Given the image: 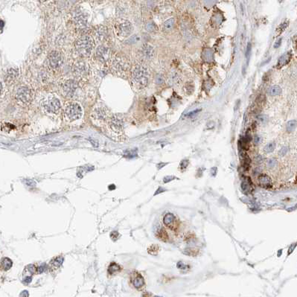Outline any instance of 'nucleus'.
<instances>
[{
    "mask_svg": "<svg viewBox=\"0 0 297 297\" xmlns=\"http://www.w3.org/2000/svg\"><path fill=\"white\" fill-rule=\"evenodd\" d=\"M268 165H269L270 167H274V165H276V161L273 160H270L268 162Z\"/></svg>",
    "mask_w": 297,
    "mask_h": 297,
    "instance_id": "obj_43",
    "label": "nucleus"
},
{
    "mask_svg": "<svg viewBox=\"0 0 297 297\" xmlns=\"http://www.w3.org/2000/svg\"><path fill=\"white\" fill-rule=\"evenodd\" d=\"M163 82V79H162V76L161 75H158L157 78H156V83H162Z\"/></svg>",
    "mask_w": 297,
    "mask_h": 297,
    "instance_id": "obj_41",
    "label": "nucleus"
},
{
    "mask_svg": "<svg viewBox=\"0 0 297 297\" xmlns=\"http://www.w3.org/2000/svg\"><path fill=\"white\" fill-rule=\"evenodd\" d=\"M74 23L78 28H82L85 27L88 23V15L85 11L81 9H77L73 14Z\"/></svg>",
    "mask_w": 297,
    "mask_h": 297,
    "instance_id": "obj_10",
    "label": "nucleus"
},
{
    "mask_svg": "<svg viewBox=\"0 0 297 297\" xmlns=\"http://www.w3.org/2000/svg\"><path fill=\"white\" fill-rule=\"evenodd\" d=\"M258 179L259 184L262 186V187L266 188H271L272 186H273L272 179H271L270 177L268 175H267V174H261Z\"/></svg>",
    "mask_w": 297,
    "mask_h": 297,
    "instance_id": "obj_20",
    "label": "nucleus"
},
{
    "mask_svg": "<svg viewBox=\"0 0 297 297\" xmlns=\"http://www.w3.org/2000/svg\"><path fill=\"white\" fill-rule=\"evenodd\" d=\"M177 267L179 268V269L185 270L186 267V264H184L182 262H179L178 264H177Z\"/></svg>",
    "mask_w": 297,
    "mask_h": 297,
    "instance_id": "obj_40",
    "label": "nucleus"
},
{
    "mask_svg": "<svg viewBox=\"0 0 297 297\" xmlns=\"http://www.w3.org/2000/svg\"><path fill=\"white\" fill-rule=\"evenodd\" d=\"M96 58L101 63H106L111 56V50L106 45H99L96 49Z\"/></svg>",
    "mask_w": 297,
    "mask_h": 297,
    "instance_id": "obj_12",
    "label": "nucleus"
},
{
    "mask_svg": "<svg viewBox=\"0 0 297 297\" xmlns=\"http://www.w3.org/2000/svg\"><path fill=\"white\" fill-rule=\"evenodd\" d=\"M92 118L97 122H104L108 118V113L106 109L103 107H98L92 113Z\"/></svg>",
    "mask_w": 297,
    "mask_h": 297,
    "instance_id": "obj_14",
    "label": "nucleus"
},
{
    "mask_svg": "<svg viewBox=\"0 0 297 297\" xmlns=\"http://www.w3.org/2000/svg\"><path fill=\"white\" fill-rule=\"evenodd\" d=\"M188 165V160H182L180 164V168H186Z\"/></svg>",
    "mask_w": 297,
    "mask_h": 297,
    "instance_id": "obj_36",
    "label": "nucleus"
},
{
    "mask_svg": "<svg viewBox=\"0 0 297 297\" xmlns=\"http://www.w3.org/2000/svg\"><path fill=\"white\" fill-rule=\"evenodd\" d=\"M107 125V128L109 129V132L112 133L118 134L122 130V120L116 116H113L108 118Z\"/></svg>",
    "mask_w": 297,
    "mask_h": 297,
    "instance_id": "obj_9",
    "label": "nucleus"
},
{
    "mask_svg": "<svg viewBox=\"0 0 297 297\" xmlns=\"http://www.w3.org/2000/svg\"><path fill=\"white\" fill-rule=\"evenodd\" d=\"M93 34L96 41L102 42L106 39L107 35V30L104 26L98 25L94 29Z\"/></svg>",
    "mask_w": 297,
    "mask_h": 297,
    "instance_id": "obj_16",
    "label": "nucleus"
},
{
    "mask_svg": "<svg viewBox=\"0 0 297 297\" xmlns=\"http://www.w3.org/2000/svg\"><path fill=\"white\" fill-rule=\"evenodd\" d=\"M267 92L270 96H279L280 94L281 93V92H282V90H281V88L279 86L274 85L270 87V89H268Z\"/></svg>",
    "mask_w": 297,
    "mask_h": 297,
    "instance_id": "obj_23",
    "label": "nucleus"
},
{
    "mask_svg": "<svg viewBox=\"0 0 297 297\" xmlns=\"http://www.w3.org/2000/svg\"><path fill=\"white\" fill-rule=\"evenodd\" d=\"M120 270H121V268H120L119 266H118V264L113 263V264H112L111 265L109 266V273H110V274H113V273L118 272Z\"/></svg>",
    "mask_w": 297,
    "mask_h": 297,
    "instance_id": "obj_28",
    "label": "nucleus"
},
{
    "mask_svg": "<svg viewBox=\"0 0 297 297\" xmlns=\"http://www.w3.org/2000/svg\"><path fill=\"white\" fill-rule=\"evenodd\" d=\"M33 97V92L27 87H21L16 91V99L21 105L29 104Z\"/></svg>",
    "mask_w": 297,
    "mask_h": 297,
    "instance_id": "obj_6",
    "label": "nucleus"
},
{
    "mask_svg": "<svg viewBox=\"0 0 297 297\" xmlns=\"http://www.w3.org/2000/svg\"><path fill=\"white\" fill-rule=\"evenodd\" d=\"M64 116L69 122H74L81 118L83 109L77 102H69L64 107Z\"/></svg>",
    "mask_w": 297,
    "mask_h": 297,
    "instance_id": "obj_3",
    "label": "nucleus"
},
{
    "mask_svg": "<svg viewBox=\"0 0 297 297\" xmlns=\"http://www.w3.org/2000/svg\"><path fill=\"white\" fill-rule=\"evenodd\" d=\"M241 188L245 194H250V193L252 192V191L254 190L253 184H252L250 177H245L241 183Z\"/></svg>",
    "mask_w": 297,
    "mask_h": 297,
    "instance_id": "obj_21",
    "label": "nucleus"
},
{
    "mask_svg": "<svg viewBox=\"0 0 297 297\" xmlns=\"http://www.w3.org/2000/svg\"><path fill=\"white\" fill-rule=\"evenodd\" d=\"M93 47V40L88 35L82 36L77 40L75 43V49L78 54L82 57H87L90 55Z\"/></svg>",
    "mask_w": 297,
    "mask_h": 297,
    "instance_id": "obj_1",
    "label": "nucleus"
},
{
    "mask_svg": "<svg viewBox=\"0 0 297 297\" xmlns=\"http://www.w3.org/2000/svg\"><path fill=\"white\" fill-rule=\"evenodd\" d=\"M14 127L12 124H10L9 123H5L2 125V130H5V131H10V130H12Z\"/></svg>",
    "mask_w": 297,
    "mask_h": 297,
    "instance_id": "obj_34",
    "label": "nucleus"
},
{
    "mask_svg": "<svg viewBox=\"0 0 297 297\" xmlns=\"http://www.w3.org/2000/svg\"><path fill=\"white\" fill-rule=\"evenodd\" d=\"M133 80L138 88H144L149 81V73L147 69L142 66H136L133 70Z\"/></svg>",
    "mask_w": 297,
    "mask_h": 297,
    "instance_id": "obj_2",
    "label": "nucleus"
},
{
    "mask_svg": "<svg viewBox=\"0 0 297 297\" xmlns=\"http://www.w3.org/2000/svg\"><path fill=\"white\" fill-rule=\"evenodd\" d=\"M174 25V18H170V19H167L164 23V28L165 30H170Z\"/></svg>",
    "mask_w": 297,
    "mask_h": 297,
    "instance_id": "obj_26",
    "label": "nucleus"
},
{
    "mask_svg": "<svg viewBox=\"0 0 297 297\" xmlns=\"http://www.w3.org/2000/svg\"><path fill=\"white\" fill-rule=\"evenodd\" d=\"M71 1L72 2H78V1H79V0H71Z\"/></svg>",
    "mask_w": 297,
    "mask_h": 297,
    "instance_id": "obj_47",
    "label": "nucleus"
},
{
    "mask_svg": "<svg viewBox=\"0 0 297 297\" xmlns=\"http://www.w3.org/2000/svg\"><path fill=\"white\" fill-rule=\"evenodd\" d=\"M4 25H5V23H4V22L0 19V29H2L4 27Z\"/></svg>",
    "mask_w": 297,
    "mask_h": 297,
    "instance_id": "obj_44",
    "label": "nucleus"
},
{
    "mask_svg": "<svg viewBox=\"0 0 297 297\" xmlns=\"http://www.w3.org/2000/svg\"><path fill=\"white\" fill-rule=\"evenodd\" d=\"M292 58V54L290 52H287L285 54H284L283 55L281 56L279 59H278V63H277V65H276V68L277 69H281V68L283 67L284 66L287 65L290 61Z\"/></svg>",
    "mask_w": 297,
    "mask_h": 297,
    "instance_id": "obj_22",
    "label": "nucleus"
},
{
    "mask_svg": "<svg viewBox=\"0 0 297 297\" xmlns=\"http://www.w3.org/2000/svg\"><path fill=\"white\" fill-rule=\"evenodd\" d=\"M42 108L47 113L52 115L58 114L60 111L61 104L57 98L51 97L44 100L41 104Z\"/></svg>",
    "mask_w": 297,
    "mask_h": 297,
    "instance_id": "obj_5",
    "label": "nucleus"
},
{
    "mask_svg": "<svg viewBox=\"0 0 297 297\" xmlns=\"http://www.w3.org/2000/svg\"><path fill=\"white\" fill-rule=\"evenodd\" d=\"M141 53L144 57V58L147 60H151L154 57L155 51L153 47L150 44H144L141 49Z\"/></svg>",
    "mask_w": 297,
    "mask_h": 297,
    "instance_id": "obj_18",
    "label": "nucleus"
},
{
    "mask_svg": "<svg viewBox=\"0 0 297 297\" xmlns=\"http://www.w3.org/2000/svg\"><path fill=\"white\" fill-rule=\"evenodd\" d=\"M129 68V63L124 56L116 54L112 60L111 69L114 74L122 75Z\"/></svg>",
    "mask_w": 297,
    "mask_h": 297,
    "instance_id": "obj_4",
    "label": "nucleus"
},
{
    "mask_svg": "<svg viewBox=\"0 0 297 297\" xmlns=\"http://www.w3.org/2000/svg\"><path fill=\"white\" fill-rule=\"evenodd\" d=\"M258 142H259V137H258V136H256V137H255V143H258Z\"/></svg>",
    "mask_w": 297,
    "mask_h": 297,
    "instance_id": "obj_46",
    "label": "nucleus"
},
{
    "mask_svg": "<svg viewBox=\"0 0 297 297\" xmlns=\"http://www.w3.org/2000/svg\"><path fill=\"white\" fill-rule=\"evenodd\" d=\"M131 281L135 288H142L144 285V281L142 276L139 273H134L131 276Z\"/></svg>",
    "mask_w": 297,
    "mask_h": 297,
    "instance_id": "obj_19",
    "label": "nucleus"
},
{
    "mask_svg": "<svg viewBox=\"0 0 297 297\" xmlns=\"http://www.w3.org/2000/svg\"><path fill=\"white\" fill-rule=\"evenodd\" d=\"M146 29L148 30L150 32H153L156 30H157V26L153 23H150L146 25Z\"/></svg>",
    "mask_w": 297,
    "mask_h": 297,
    "instance_id": "obj_33",
    "label": "nucleus"
},
{
    "mask_svg": "<svg viewBox=\"0 0 297 297\" xmlns=\"http://www.w3.org/2000/svg\"><path fill=\"white\" fill-rule=\"evenodd\" d=\"M19 76V70L16 68H10L8 71L6 72L5 76V83L10 85L14 83L16 78Z\"/></svg>",
    "mask_w": 297,
    "mask_h": 297,
    "instance_id": "obj_15",
    "label": "nucleus"
},
{
    "mask_svg": "<svg viewBox=\"0 0 297 297\" xmlns=\"http://www.w3.org/2000/svg\"><path fill=\"white\" fill-rule=\"evenodd\" d=\"M163 222L166 226L170 229H175L177 227V221L175 216L171 213L166 214L163 217Z\"/></svg>",
    "mask_w": 297,
    "mask_h": 297,
    "instance_id": "obj_17",
    "label": "nucleus"
},
{
    "mask_svg": "<svg viewBox=\"0 0 297 297\" xmlns=\"http://www.w3.org/2000/svg\"><path fill=\"white\" fill-rule=\"evenodd\" d=\"M250 51H251V44L248 43V45H247V52H246V57L247 59H249V56H250Z\"/></svg>",
    "mask_w": 297,
    "mask_h": 297,
    "instance_id": "obj_37",
    "label": "nucleus"
},
{
    "mask_svg": "<svg viewBox=\"0 0 297 297\" xmlns=\"http://www.w3.org/2000/svg\"><path fill=\"white\" fill-rule=\"evenodd\" d=\"M89 71V66L85 61L78 60L73 66V72L78 77L87 75Z\"/></svg>",
    "mask_w": 297,
    "mask_h": 297,
    "instance_id": "obj_13",
    "label": "nucleus"
},
{
    "mask_svg": "<svg viewBox=\"0 0 297 297\" xmlns=\"http://www.w3.org/2000/svg\"><path fill=\"white\" fill-rule=\"evenodd\" d=\"M115 29L116 34L120 36H129L133 31V25L131 23L127 20H123L121 22H118L115 25Z\"/></svg>",
    "mask_w": 297,
    "mask_h": 297,
    "instance_id": "obj_7",
    "label": "nucleus"
},
{
    "mask_svg": "<svg viewBox=\"0 0 297 297\" xmlns=\"http://www.w3.org/2000/svg\"><path fill=\"white\" fill-rule=\"evenodd\" d=\"M2 264L4 270H9L11 267V266H12V261H11V260L8 258H5L2 260Z\"/></svg>",
    "mask_w": 297,
    "mask_h": 297,
    "instance_id": "obj_27",
    "label": "nucleus"
},
{
    "mask_svg": "<svg viewBox=\"0 0 297 297\" xmlns=\"http://www.w3.org/2000/svg\"><path fill=\"white\" fill-rule=\"evenodd\" d=\"M158 236L160 239L165 241L166 240H168V234H167V232L164 229H160V231L158 232Z\"/></svg>",
    "mask_w": 297,
    "mask_h": 297,
    "instance_id": "obj_31",
    "label": "nucleus"
},
{
    "mask_svg": "<svg viewBox=\"0 0 297 297\" xmlns=\"http://www.w3.org/2000/svg\"><path fill=\"white\" fill-rule=\"evenodd\" d=\"M185 254L188 255H191V256H197L198 253L197 250L193 248H187L185 250Z\"/></svg>",
    "mask_w": 297,
    "mask_h": 297,
    "instance_id": "obj_29",
    "label": "nucleus"
},
{
    "mask_svg": "<svg viewBox=\"0 0 297 297\" xmlns=\"http://www.w3.org/2000/svg\"><path fill=\"white\" fill-rule=\"evenodd\" d=\"M62 261H63V258L61 257H60V258H57L55 259V261H53L52 263H53L54 264H55L56 267H57V266L58 267V266H60L61 264H62Z\"/></svg>",
    "mask_w": 297,
    "mask_h": 297,
    "instance_id": "obj_35",
    "label": "nucleus"
},
{
    "mask_svg": "<svg viewBox=\"0 0 297 297\" xmlns=\"http://www.w3.org/2000/svg\"><path fill=\"white\" fill-rule=\"evenodd\" d=\"M281 38H280V39H278V40H277V41H276V43H275L274 48H275V49H278V47H279L280 45H281Z\"/></svg>",
    "mask_w": 297,
    "mask_h": 297,
    "instance_id": "obj_38",
    "label": "nucleus"
},
{
    "mask_svg": "<svg viewBox=\"0 0 297 297\" xmlns=\"http://www.w3.org/2000/svg\"><path fill=\"white\" fill-rule=\"evenodd\" d=\"M2 89H3L2 88V83L0 82V95H1V93H2Z\"/></svg>",
    "mask_w": 297,
    "mask_h": 297,
    "instance_id": "obj_45",
    "label": "nucleus"
},
{
    "mask_svg": "<svg viewBox=\"0 0 297 297\" xmlns=\"http://www.w3.org/2000/svg\"><path fill=\"white\" fill-rule=\"evenodd\" d=\"M287 151H288V149H287V148H286V147H284L282 149H281V151H279V153L281 155H282V156H284V155H285L287 153Z\"/></svg>",
    "mask_w": 297,
    "mask_h": 297,
    "instance_id": "obj_39",
    "label": "nucleus"
},
{
    "mask_svg": "<svg viewBox=\"0 0 297 297\" xmlns=\"http://www.w3.org/2000/svg\"><path fill=\"white\" fill-rule=\"evenodd\" d=\"M198 112H200V109H196V110H194V111L191 112V113H188L187 116H192L193 115L196 114V113H197Z\"/></svg>",
    "mask_w": 297,
    "mask_h": 297,
    "instance_id": "obj_42",
    "label": "nucleus"
},
{
    "mask_svg": "<svg viewBox=\"0 0 297 297\" xmlns=\"http://www.w3.org/2000/svg\"><path fill=\"white\" fill-rule=\"evenodd\" d=\"M78 85L75 80H67L64 82L62 87L63 94L67 98H72L75 95Z\"/></svg>",
    "mask_w": 297,
    "mask_h": 297,
    "instance_id": "obj_11",
    "label": "nucleus"
},
{
    "mask_svg": "<svg viewBox=\"0 0 297 297\" xmlns=\"http://www.w3.org/2000/svg\"><path fill=\"white\" fill-rule=\"evenodd\" d=\"M49 65L52 69H59L63 63V56L60 52L53 51L49 54L48 57Z\"/></svg>",
    "mask_w": 297,
    "mask_h": 297,
    "instance_id": "obj_8",
    "label": "nucleus"
},
{
    "mask_svg": "<svg viewBox=\"0 0 297 297\" xmlns=\"http://www.w3.org/2000/svg\"><path fill=\"white\" fill-rule=\"evenodd\" d=\"M275 147H276V144L274 142L269 143L264 147V151L266 153H272L274 151Z\"/></svg>",
    "mask_w": 297,
    "mask_h": 297,
    "instance_id": "obj_30",
    "label": "nucleus"
},
{
    "mask_svg": "<svg viewBox=\"0 0 297 297\" xmlns=\"http://www.w3.org/2000/svg\"><path fill=\"white\" fill-rule=\"evenodd\" d=\"M140 40V37H139V35H133L130 38L128 39V40L127 41V44H134L135 43H137L138 41H139Z\"/></svg>",
    "mask_w": 297,
    "mask_h": 297,
    "instance_id": "obj_32",
    "label": "nucleus"
},
{
    "mask_svg": "<svg viewBox=\"0 0 297 297\" xmlns=\"http://www.w3.org/2000/svg\"><path fill=\"white\" fill-rule=\"evenodd\" d=\"M288 25L289 23L288 22H286V21L281 23V25H279L278 26V28H276V36H279L282 32H284V31L286 30V28L288 27Z\"/></svg>",
    "mask_w": 297,
    "mask_h": 297,
    "instance_id": "obj_24",
    "label": "nucleus"
},
{
    "mask_svg": "<svg viewBox=\"0 0 297 297\" xmlns=\"http://www.w3.org/2000/svg\"><path fill=\"white\" fill-rule=\"evenodd\" d=\"M296 127V120H291L289 121L286 124V130L287 132L291 133L294 131Z\"/></svg>",
    "mask_w": 297,
    "mask_h": 297,
    "instance_id": "obj_25",
    "label": "nucleus"
}]
</instances>
